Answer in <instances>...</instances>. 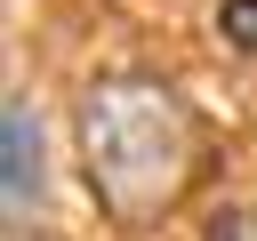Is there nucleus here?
Segmentation results:
<instances>
[{
  "label": "nucleus",
  "mask_w": 257,
  "mask_h": 241,
  "mask_svg": "<svg viewBox=\"0 0 257 241\" xmlns=\"http://www.w3.org/2000/svg\"><path fill=\"white\" fill-rule=\"evenodd\" d=\"M193 120L161 80H104L80 96V161L112 217H161L193 185Z\"/></svg>",
  "instance_id": "nucleus-1"
},
{
  "label": "nucleus",
  "mask_w": 257,
  "mask_h": 241,
  "mask_svg": "<svg viewBox=\"0 0 257 241\" xmlns=\"http://www.w3.org/2000/svg\"><path fill=\"white\" fill-rule=\"evenodd\" d=\"M0 185H8V217L40 209V120L24 96L0 104Z\"/></svg>",
  "instance_id": "nucleus-2"
},
{
  "label": "nucleus",
  "mask_w": 257,
  "mask_h": 241,
  "mask_svg": "<svg viewBox=\"0 0 257 241\" xmlns=\"http://www.w3.org/2000/svg\"><path fill=\"white\" fill-rule=\"evenodd\" d=\"M217 32H225L233 48H257V0H225V8H217Z\"/></svg>",
  "instance_id": "nucleus-3"
},
{
  "label": "nucleus",
  "mask_w": 257,
  "mask_h": 241,
  "mask_svg": "<svg viewBox=\"0 0 257 241\" xmlns=\"http://www.w3.org/2000/svg\"><path fill=\"white\" fill-rule=\"evenodd\" d=\"M209 241H257V209H225L209 225Z\"/></svg>",
  "instance_id": "nucleus-4"
}]
</instances>
